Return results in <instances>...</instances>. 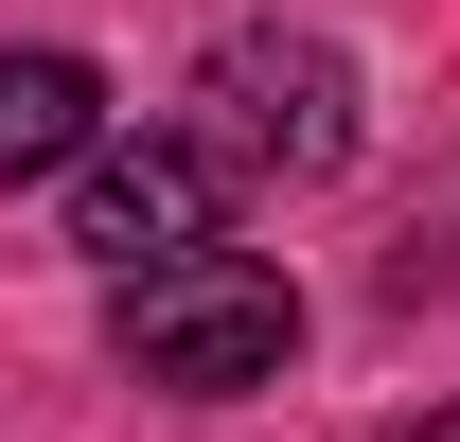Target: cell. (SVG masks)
<instances>
[{
    "label": "cell",
    "mask_w": 460,
    "mask_h": 442,
    "mask_svg": "<svg viewBox=\"0 0 460 442\" xmlns=\"http://www.w3.org/2000/svg\"><path fill=\"white\" fill-rule=\"evenodd\" d=\"M301 354V283L266 266V248H177V266H142L124 283V372L142 389H266Z\"/></svg>",
    "instance_id": "6da1fadb"
},
{
    "label": "cell",
    "mask_w": 460,
    "mask_h": 442,
    "mask_svg": "<svg viewBox=\"0 0 460 442\" xmlns=\"http://www.w3.org/2000/svg\"><path fill=\"white\" fill-rule=\"evenodd\" d=\"M195 142L230 177H337L354 160V54L337 36H230L195 71Z\"/></svg>",
    "instance_id": "7a4b0ae2"
},
{
    "label": "cell",
    "mask_w": 460,
    "mask_h": 442,
    "mask_svg": "<svg viewBox=\"0 0 460 442\" xmlns=\"http://www.w3.org/2000/svg\"><path fill=\"white\" fill-rule=\"evenodd\" d=\"M230 230V160L195 142V124H160V142H89L71 160V248H107L124 283L177 266V248H213Z\"/></svg>",
    "instance_id": "3957f363"
},
{
    "label": "cell",
    "mask_w": 460,
    "mask_h": 442,
    "mask_svg": "<svg viewBox=\"0 0 460 442\" xmlns=\"http://www.w3.org/2000/svg\"><path fill=\"white\" fill-rule=\"evenodd\" d=\"M107 142V71L89 54H0V177H71Z\"/></svg>",
    "instance_id": "277c9868"
},
{
    "label": "cell",
    "mask_w": 460,
    "mask_h": 442,
    "mask_svg": "<svg viewBox=\"0 0 460 442\" xmlns=\"http://www.w3.org/2000/svg\"><path fill=\"white\" fill-rule=\"evenodd\" d=\"M390 442H460V407H425V425H390Z\"/></svg>",
    "instance_id": "5b68a950"
}]
</instances>
